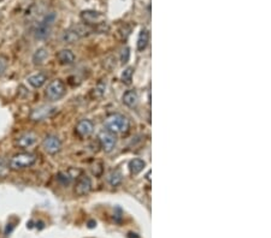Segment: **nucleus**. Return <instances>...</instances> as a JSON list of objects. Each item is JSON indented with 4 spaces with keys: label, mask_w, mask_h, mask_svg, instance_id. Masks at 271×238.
I'll return each instance as SVG.
<instances>
[{
    "label": "nucleus",
    "mask_w": 271,
    "mask_h": 238,
    "mask_svg": "<svg viewBox=\"0 0 271 238\" xmlns=\"http://www.w3.org/2000/svg\"><path fill=\"white\" fill-rule=\"evenodd\" d=\"M80 170H74V168H69L68 171H60L57 175V181L62 184L63 186H69L74 182V179L77 178V176L81 175Z\"/></svg>",
    "instance_id": "nucleus-13"
},
{
    "label": "nucleus",
    "mask_w": 271,
    "mask_h": 238,
    "mask_svg": "<svg viewBox=\"0 0 271 238\" xmlns=\"http://www.w3.org/2000/svg\"><path fill=\"white\" fill-rule=\"evenodd\" d=\"M48 57H50V52H48L47 48L40 47L38 48L34 52V55H33L32 61L35 66H41L47 61Z\"/></svg>",
    "instance_id": "nucleus-16"
},
{
    "label": "nucleus",
    "mask_w": 271,
    "mask_h": 238,
    "mask_svg": "<svg viewBox=\"0 0 271 238\" xmlns=\"http://www.w3.org/2000/svg\"><path fill=\"white\" fill-rule=\"evenodd\" d=\"M56 58H57L58 63L60 65H73L75 63V55L71 50H68V48H64V50H60L59 52H57L56 55Z\"/></svg>",
    "instance_id": "nucleus-14"
},
{
    "label": "nucleus",
    "mask_w": 271,
    "mask_h": 238,
    "mask_svg": "<svg viewBox=\"0 0 271 238\" xmlns=\"http://www.w3.org/2000/svg\"><path fill=\"white\" fill-rule=\"evenodd\" d=\"M56 16L55 12H51V14L46 15L38 23L37 28L34 30V37L35 39L38 40H45L47 39L48 37L51 35V32H52V27H53V23L56 22Z\"/></svg>",
    "instance_id": "nucleus-5"
},
{
    "label": "nucleus",
    "mask_w": 271,
    "mask_h": 238,
    "mask_svg": "<svg viewBox=\"0 0 271 238\" xmlns=\"http://www.w3.org/2000/svg\"><path fill=\"white\" fill-rule=\"evenodd\" d=\"M92 32V28L87 27V25H73L69 29H66L65 32L63 33L62 35V41L63 43H66V45H71V43L77 42L78 40H81L82 37H87L89 33Z\"/></svg>",
    "instance_id": "nucleus-4"
},
{
    "label": "nucleus",
    "mask_w": 271,
    "mask_h": 238,
    "mask_svg": "<svg viewBox=\"0 0 271 238\" xmlns=\"http://www.w3.org/2000/svg\"><path fill=\"white\" fill-rule=\"evenodd\" d=\"M7 66H9V58L4 55H0V77H2L6 73Z\"/></svg>",
    "instance_id": "nucleus-24"
},
{
    "label": "nucleus",
    "mask_w": 271,
    "mask_h": 238,
    "mask_svg": "<svg viewBox=\"0 0 271 238\" xmlns=\"http://www.w3.org/2000/svg\"><path fill=\"white\" fill-rule=\"evenodd\" d=\"M0 1H2V0H0Z\"/></svg>",
    "instance_id": "nucleus-28"
},
{
    "label": "nucleus",
    "mask_w": 271,
    "mask_h": 238,
    "mask_svg": "<svg viewBox=\"0 0 271 238\" xmlns=\"http://www.w3.org/2000/svg\"><path fill=\"white\" fill-rule=\"evenodd\" d=\"M14 229H15V225L11 224V222H9V224L6 225V229H5V236H9Z\"/></svg>",
    "instance_id": "nucleus-26"
},
{
    "label": "nucleus",
    "mask_w": 271,
    "mask_h": 238,
    "mask_svg": "<svg viewBox=\"0 0 271 238\" xmlns=\"http://www.w3.org/2000/svg\"><path fill=\"white\" fill-rule=\"evenodd\" d=\"M145 167H146V161L142 160V159L135 158L129 161V171L133 176L139 175L140 172L144 171Z\"/></svg>",
    "instance_id": "nucleus-18"
},
{
    "label": "nucleus",
    "mask_w": 271,
    "mask_h": 238,
    "mask_svg": "<svg viewBox=\"0 0 271 238\" xmlns=\"http://www.w3.org/2000/svg\"><path fill=\"white\" fill-rule=\"evenodd\" d=\"M98 139L101 149H103L105 153H111L117 145L116 134H114V132L109 131V130L106 129L101 130V131L99 132Z\"/></svg>",
    "instance_id": "nucleus-10"
},
{
    "label": "nucleus",
    "mask_w": 271,
    "mask_h": 238,
    "mask_svg": "<svg viewBox=\"0 0 271 238\" xmlns=\"http://www.w3.org/2000/svg\"><path fill=\"white\" fill-rule=\"evenodd\" d=\"M122 101L127 107L134 109L136 107V105L139 104V95H137L136 91L132 89V91H127L122 96Z\"/></svg>",
    "instance_id": "nucleus-17"
},
{
    "label": "nucleus",
    "mask_w": 271,
    "mask_h": 238,
    "mask_svg": "<svg viewBox=\"0 0 271 238\" xmlns=\"http://www.w3.org/2000/svg\"><path fill=\"white\" fill-rule=\"evenodd\" d=\"M92 191V179L87 175L81 173L76 179L75 194L77 196H86Z\"/></svg>",
    "instance_id": "nucleus-11"
},
{
    "label": "nucleus",
    "mask_w": 271,
    "mask_h": 238,
    "mask_svg": "<svg viewBox=\"0 0 271 238\" xmlns=\"http://www.w3.org/2000/svg\"><path fill=\"white\" fill-rule=\"evenodd\" d=\"M133 73H134V68H132V66H129V68L124 69V71H123V73H122V75H121L122 82H123L124 84H127V86L132 84Z\"/></svg>",
    "instance_id": "nucleus-23"
},
{
    "label": "nucleus",
    "mask_w": 271,
    "mask_h": 238,
    "mask_svg": "<svg viewBox=\"0 0 271 238\" xmlns=\"http://www.w3.org/2000/svg\"><path fill=\"white\" fill-rule=\"evenodd\" d=\"M39 142V136L38 134H35L34 131H24L22 134H19V136L15 139V146L19 149L27 150L29 148L35 147Z\"/></svg>",
    "instance_id": "nucleus-8"
},
{
    "label": "nucleus",
    "mask_w": 271,
    "mask_h": 238,
    "mask_svg": "<svg viewBox=\"0 0 271 238\" xmlns=\"http://www.w3.org/2000/svg\"><path fill=\"white\" fill-rule=\"evenodd\" d=\"M57 107L53 106V105L50 104H43V105H39V106L34 107L30 112V116L29 118L33 122H43L46 119H50L51 117L55 116L57 113Z\"/></svg>",
    "instance_id": "nucleus-7"
},
{
    "label": "nucleus",
    "mask_w": 271,
    "mask_h": 238,
    "mask_svg": "<svg viewBox=\"0 0 271 238\" xmlns=\"http://www.w3.org/2000/svg\"><path fill=\"white\" fill-rule=\"evenodd\" d=\"M107 182H109L110 185L114 186V188H116V186L121 185L122 182H123V175H122V172L118 170V168H116V170H112L111 172L109 173Z\"/></svg>",
    "instance_id": "nucleus-20"
},
{
    "label": "nucleus",
    "mask_w": 271,
    "mask_h": 238,
    "mask_svg": "<svg viewBox=\"0 0 271 238\" xmlns=\"http://www.w3.org/2000/svg\"><path fill=\"white\" fill-rule=\"evenodd\" d=\"M81 19L83 20L84 25L87 27H92V30L96 32H107L109 30V25L106 24L105 16L103 14L98 11H93V10H87V11L81 12Z\"/></svg>",
    "instance_id": "nucleus-1"
},
{
    "label": "nucleus",
    "mask_w": 271,
    "mask_h": 238,
    "mask_svg": "<svg viewBox=\"0 0 271 238\" xmlns=\"http://www.w3.org/2000/svg\"><path fill=\"white\" fill-rule=\"evenodd\" d=\"M48 76L47 73H33V75L28 76L27 82L30 87H33L34 89H39L41 88L43 84L47 82Z\"/></svg>",
    "instance_id": "nucleus-15"
},
{
    "label": "nucleus",
    "mask_w": 271,
    "mask_h": 238,
    "mask_svg": "<svg viewBox=\"0 0 271 238\" xmlns=\"http://www.w3.org/2000/svg\"><path fill=\"white\" fill-rule=\"evenodd\" d=\"M105 128L114 134H124L129 130L130 123L127 117L121 113H111L105 118Z\"/></svg>",
    "instance_id": "nucleus-3"
},
{
    "label": "nucleus",
    "mask_w": 271,
    "mask_h": 238,
    "mask_svg": "<svg viewBox=\"0 0 271 238\" xmlns=\"http://www.w3.org/2000/svg\"><path fill=\"white\" fill-rule=\"evenodd\" d=\"M129 47H124L123 50H122V53H121V61L122 64H127L128 60H129V57H130V52H129Z\"/></svg>",
    "instance_id": "nucleus-25"
},
{
    "label": "nucleus",
    "mask_w": 271,
    "mask_h": 238,
    "mask_svg": "<svg viewBox=\"0 0 271 238\" xmlns=\"http://www.w3.org/2000/svg\"><path fill=\"white\" fill-rule=\"evenodd\" d=\"M88 226H89V227H94V226H96V222H94V221H89V225H88Z\"/></svg>",
    "instance_id": "nucleus-27"
},
{
    "label": "nucleus",
    "mask_w": 271,
    "mask_h": 238,
    "mask_svg": "<svg viewBox=\"0 0 271 238\" xmlns=\"http://www.w3.org/2000/svg\"><path fill=\"white\" fill-rule=\"evenodd\" d=\"M65 94H66V86L62 79L59 78L51 81L50 83L47 84V88H46L45 91L46 98L50 100L51 102L58 101V100L62 99Z\"/></svg>",
    "instance_id": "nucleus-6"
},
{
    "label": "nucleus",
    "mask_w": 271,
    "mask_h": 238,
    "mask_svg": "<svg viewBox=\"0 0 271 238\" xmlns=\"http://www.w3.org/2000/svg\"><path fill=\"white\" fill-rule=\"evenodd\" d=\"M41 146L42 149L50 155L58 154V153H60V150H62L63 148L62 141H60L59 137L56 136V135H46V136L43 137Z\"/></svg>",
    "instance_id": "nucleus-9"
},
{
    "label": "nucleus",
    "mask_w": 271,
    "mask_h": 238,
    "mask_svg": "<svg viewBox=\"0 0 271 238\" xmlns=\"http://www.w3.org/2000/svg\"><path fill=\"white\" fill-rule=\"evenodd\" d=\"M148 42H150V32L147 29H141L139 37H137V51L142 52L147 48Z\"/></svg>",
    "instance_id": "nucleus-19"
},
{
    "label": "nucleus",
    "mask_w": 271,
    "mask_h": 238,
    "mask_svg": "<svg viewBox=\"0 0 271 238\" xmlns=\"http://www.w3.org/2000/svg\"><path fill=\"white\" fill-rule=\"evenodd\" d=\"M105 92H106V81H100L97 84L96 88L92 89L91 96L93 99H99L104 95Z\"/></svg>",
    "instance_id": "nucleus-21"
},
{
    "label": "nucleus",
    "mask_w": 271,
    "mask_h": 238,
    "mask_svg": "<svg viewBox=\"0 0 271 238\" xmlns=\"http://www.w3.org/2000/svg\"><path fill=\"white\" fill-rule=\"evenodd\" d=\"M38 160V155L30 152H21L12 155L9 160L10 170L12 171H23L35 165Z\"/></svg>",
    "instance_id": "nucleus-2"
},
{
    "label": "nucleus",
    "mask_w": 271,
    "mask_h": 238,
    "mask_svg": "<svg viewBox=\"0 0 271 238\" xmlns=\"http://www.w3.org/2000/svg\"><path fill=\"white\" fill-rule=\"evenodd\" d=\"M9 160L4 157H0V178H6L10 173Z\"/></svg>",
    "instance_id": "nucleus-22"
},
{
    "label": "nucleus",
    "mask_w": 271,
    "mask_h": 238,
    "mask_svg": "<svg viewBox=\"0 0 271 238\" xmlns=\"http://www.w3.org/2000/svg\"><path fill=\"white\" fill-rule=\"evenodd\" d=\"M94 131V124L92 120L89 119H81L78 120L77 124L75 127V132L78 137L81 139H86V137L91 136Z\"/></svg>",
    "instance_id": "nucleus-12"
}]
</instances>
